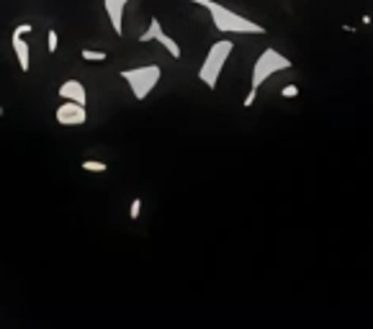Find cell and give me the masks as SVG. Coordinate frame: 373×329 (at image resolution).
I'll return each mask as SVG.
<instances>
[{
  "label": "cell",
  "instance_id": "obj_14",
  "mask_svg": "<svg viewBox=\"0 0 373 329\" xmlns=\"http://www.w3.org/2000/svg\"><path fill=\"white\" fill-rule=\"evenodd\" d=\"M281 95L283 98H296V95H299V85H286L281 91Z\"/></svg>",
  "mask_w": 373,
  "mask_h": 329
},
{
  "label": "cell",
  "instance_id": "obj_10",
  "mask_svg": "<svg viewBox=\"0 0 373 329\" xmlns=\"http://www.w3.org/2000/svg\"><path fill=\"white\" fill-rule=\"evenodd\" d=\"M80 57L85 59V62L98 64V62H106V59H109V52H103V49H82Z\"/></svg>",
  "mask_w": 373,
  "mask_h": 329
},
{
  "label": "cell",
  "instance_id": "obj_7",
  "mask_svg": "<svg viewBox=\"0 0 373 329\" xmlns=\"http://www.w3.org/2000/svg\"><path fill=\"white\" fill-rule=\"evenodd\" d=\"M131 0H103V10L109 16V26L116 37H124V13H127Z\"/></svg>",
  "mask_w": 373,
  "mask_h": 329
},
{
  "label": "cell",
  "instance_id": "obj_6",
  "mask_svg": "<svg viewBox=\"0 0 373 329\" xmlns=\"http://www.w3.org/2000/svg\"><path fill=\"white\" fill-rule=\"evenodd\" d=\"M55 119L60 126H82V124H88V106L75 101H62L55 111Z\"/></svg>",
  "mask_w": 373,
  "mask_h": 329
},
{
  "label": "cell",
  "instance_id": "obj_12",
  "mask_svg": "<svg viewBox=\"0 0 373 329\" xmlns=\"http://www.w3.org/2000/svg\"><path fill=\"white\" fill-rule=\"evenodd\" d=\"M57 46H60V34L55 28H49L46 31V49H49V55H57Z\"/></svg>",
  "mask_w": 373,
  "mask_h": 329
},
{
  "label": "cell",
  "instance_id": "obj_9",
  "mask_svg": "<svg viewBox=\"0 0 373 329\" xmlns=\"http://www.w3.org/2000/svg\"><path fill=\"white\" fill-rule=\"evenodd\" d=\"M10 46H13V55H16L19 70L21 73H28V70H31V46H28L26 37L19 34L16 28H13V34H10Z\"/></svg>",
  "mask_w": 373,
  "mask_h": 329
},
{
  "label": "cell",
  "instance_id": "obj_13",
  "mask_svg": "<svg viewBox=\"0 0 373 329\" xmlns=\"http://www.w3.org/2000/svg\"><path fill=\"white\" fill-rule=\"evenodd\" d=\"M139 214H142V198H134V201H131V206H129V219L131 221H137L139 219Z\"/></svg>",
  "mask_w": 373,
  "mask_h": 329
},
{
  "label": "cell",
  "instance_id": "obj_8",
  "mask_svg": "<svg viewBox=\"0 0 373 329\" xmlns=\"http://www.w3.org/2000/svg\"><path fill=\"white\" fill-rule=\"evenodd\" d=\"M57 95L62 98V101H75V103H82V106H88V88H85V82H80L78 77H70V80H64L60 88H57Z\"/></svg>",
  "mask_w": 373,
  "mask_h": 329
},
{
  "label": "cell",
  "instance_id": "obj_5",
  "mask_svg": "<svg viewBox=\"0 0 373 329\" xmlns=\"http://www.w3.org/2000/svg\"><path fill=\"white\" fill-rule=\"evenodd\" d=\"M160 44L167 52V55L173 57V59H183V49H181V44L175 41L170 34H165V28H163V21L157 19V16H152L149 19V26L142 31V37H139V44Z\"/></svg>",
  "mask_w": 373,
  "mask_h": 329
},
{
  "label": "cell",
  "instance_id": "obj_1",
  "mask_svg": "<svg viewBox=\"0 0 373 329\" xmlns=\"http://www.w3.org/2000/svg\"><path fill=\"white\" fill-rule=\"evenodd\" d=\"M191 3L209 13L211 24H214V28H217L219 34H227V37H237V34L263 37V34H268V28L263 24H257V21L247 19V16L227 8V6H221L219 0H191Z\"/></svg>",
  "mask_w": 373,
  "mask_h": 329
},
{
  "label": "cell",
  "instance_id": "obj_2",
  "mask_svg": "<svg viewBox=\"0 0 373 329\" xmlns=\"http://www.w3.org/2000/svg\"><path fill=\"white\" fill-rule=\"evenodd\" d=\"M118 75H121V80L129 85L131 98H134L137 103H142L157 91V85H160V80H163V67L155 64V62L137 64V67H127V70H121Z\"/></svg>",
  "mask_w": 373,
  "mask_h": 329
},
{
  "label": "cell",
  "instance_id": "obj_4",
  "mask_svg": "<svg viewBox=\"0 0 373 329\" xmlns=\"http://www.w3.org/2000/svg\"><path fill=\"white\" fill-rule=\"evenodd\" d=\"M291 67H293V62H291V59H289L286 55H283V52H278V49H273V46L263 49V52L257 55L255 62H253L250 93H260V88H263L265 82L271 80L273 75L286 73V70H291Z\"/></svg>",
  "mask_w": 373,
  "mask_h": 329
},
{
  "label": "cell",
  "instance_id": "obj_11",
  "mask_svg": "<svg viewBox=\"0 0 373 329\" xmlns=\"http://www.w3.org/2000/svg\"><path fill=\"white\" fill-rule=\"evenodd\" d=\"M80 167L85 173H109V164L100 162V160H82Z\"/></svg>",
  "mask_w": 373,
  "mask_h": 329
},
{
  "label": "cell",
  "instance_id": "obj_3",
  "mask_svg": "<svg viewBox=\"0 0 373 329\" xmlns=\"http://www.w3.org/2000/svg\"><path fill=\"white\" fill-rule=\"evenodd\" d=\"M232 52H235V41L229 37L219 39V41H214V44L209 46V52H206V57H203V62H201L199 67V80L203 82L209 91H217L219 77L224 73Z\"/></svg>",
  "mask_w": 373,
  "mask_h": 329
}]
</instances>
